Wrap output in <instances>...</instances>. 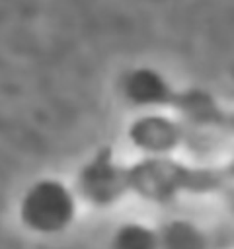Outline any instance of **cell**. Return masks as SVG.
I'll use <instances>...</instances> for the list:
<instances>
[{"label": "cell", "instance_id": "cell-1", "mask_svg": "<svg viewBox=\"0 0 234 249\" xmlns=\"http://www.w3.org/2000/svg\"><path fill=\"white\" fill-rule=\"evenodd\" d=\"M74 212V202L68 191L55 181L35 183L21 202V220L35 231L62 230Z\"/></svg>", "mask_w": 234, "mask_h": 249}]
</instances>
